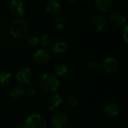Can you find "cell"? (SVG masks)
Here are the masks:
<instances>
[{"instance_id": "cell-1", "label": "cell", "mask_w": 128, "mask_h": 128, "mask_svg": "<svg viewBox=\"0 0 128 128\" xmlns=\"http://www.w3.org/2000/svg\"><path fill=\"white\" fill-rule=\"evenodd\" d=\"M59 80L53 74H46L43 75L39 80L40 89L46 93H55L59 87Z\"/></svg>"}, {"instance_id": "cell-2", "label": "cell", "mask_w": 128, "mask_h": 128, "mask_svg": "<svg viewBox=\"0 0 128 128\" xmlns=\"http://www.w3.org/2000/svg\"><path fill=\"white\" fill-rule=\"evenodd\" d=\"M29 29L28 22L25 19H17L14 20L10 26V34L16 39L23 38L26 36Z\"/></svg>"}, {"instance_id": "cell-3", "label": "cell", "mask_w": 128, "mask_h": 128, "mask_svg": "<svg viewBox=\"0 0 128 128\" xmlns=\"http://www.w3.org/2000/svg\"><path fill=\"white\" fill-rule=\"evenodd\" d=\"M25 128H47L48 124L46 119L39 114L29 116L25 122Z\"/></svg>"}, {"instance_id": "cell-4", "label": "cell", "mask_w": 128, "mask_h": 128, "mask_svg": "<svg viewBox=\"0 0 128 128\" xmlns=\"http://www.w3.org/2000/svg\"><path fill=\"white\" fill-rule=\"evenodd\" d=\"M15 78L20 84L26 86L31 82L32 78V71L28 67H21L16 70L15 74Z\"/></svg>"}, {"instance_id": "cell-5", "label": "cell", "mask_w": 128, "mask_h": 128, "mask_svg": "<svg viewBox=\"0 0 128 128\" xmlns=\"http://www.w3.org/2000/svg\"><path fill=\"white\" fill-rule=\"evenodd\" d=\"M64 100L62 95L58 93L51 94L46 100V107L50 112L58 111L63 105Z\"/></svg>"}, {"instance_id": "cell-6", "label": "cell", "mask_w": 128, "mask_h": 128, "mask_svg": "<svg viewBox=\"0 0 128 128\" xmlns=\"http://www.w3.org/2000/svg\"><path fill=\"white\" fill-rule=\"evenodd\" d=\"M8 10L14 17L21 19L25 14L26 6L24 2L20 0H12L8 4Z\"/></svg>"}, {"instance_id": "cell-7", "label": "cell", "mask_w": 128, "mask_h": 128, "mask_svg": "<svg viewBox=\"0 0 128 128\" xmlns=\"http://www.w3.org/2000/svg\"><path fill=\"white\" fill-rule=\"evenodd\" d=\"M50 59L51 53L45 48L39 49L33 54V61L38 65L46 64L50 61Z\"/></svg>"}, {"instance_id": "cell-8", "label": "cell", "mask_w": 128, "mask_h": 128, "mask_svg": "<svg viewBox=\"0 0 128 128\" xmlns=\"http://www.w3.org/2000/svg\"><path fill=\"white\" fill-rule=\"evenodd\" d=\"M100 68H102V70L106 74H114L118 70V62L116 58L112 57H109L105 58L102 62V63L100 64Z\"/></svg>"}, {"instance_id": "cell-9", "label": "cell", "mask_w": 128, "mask_h": 128, "mask_svg": "<svg viewBox=\"0 0 128 128\" xmlns=\"http://www.w3.org/2000/svg\"><path fill=\"white\" fill-rule=\"evenodd\" d=\"M108 21L116 27H122L126 24L127 18L123 14L118 11H114L110 14Z\"/></svg>"}, {"instance_id": "cell-10", "label": "cell", "mask_w": 128, "mask_h": 128, "mask_svg": "<svg viewBox=\"0 0 128 128\" xmlns=\"http://www.w3.org/2000/svg\"><path fill=\"white\" fill-rule=\"evenodd\" d=\"M68 122V116L64 112H58L52 116L51 125L53 128H64Z\"/></svg>"}, {"instance_id": "cell-11", "label": "cell", "mask_w": 128, "mask_h": 128, "mask_svg": "<svg viewBox=\"0 0 128 128\" xmlns=\"http://www.w3.org/2000/svg\"><path fill=\"white\" fill-rule=\"evenodd\" d=\"M92 26L97 32H102L106 26V19L100 14H97L92 17Z\"/></svg>"}, {"instance_id": "cell-12", "label": "cell", "mask_w": 128, "mask_h": 128, "mask_svg": "<svg viewBox=\"0 0 128 128\" xmlns=\"http://www.w3.org/2000/svg\"><path fill=\"white\" fill-rule=\"evenodd\" d=\"M95 7L101 12H111L114 8V2L112 0H96L94 2Z\"/></svg>"}, {"instance_id": "cell-13", "label": "cell", "mask_w": 128, "mask_h": 128, "mask_svg": "<svg viewBox=\"0 0 128 128\" xmlns=\"http://www.w3.org/2000/svg\"><path fill=\"white\" fill-rule=\"evenodd\" d=\"M104 112L107 116L111 118H115L120 114L121 110L118 104L115 103H108L104 106Z\"/></svg>"}, {"instance_id": "cell-14", "label": "cell", "mask_w": 128, "mask_h": 128, "mask_svg": "<svg viewBox=\"0 0 128 128\" xmlns=\"http://www.w3.org/2000/svg\"><path fill=\"white\" fill-rule=\"evenodd\" d=\"M46 10L50 15L56 16L61 13L62 7L58 2L55 0H50L46 4Z\"/></svg>"}, {"instance_id": "cell-15", "label": "cell", "mask_w": 128, "mask_h": 128, "mask_svg": "<svg viewBox=\"0 0 128 128\" xmlns=\"http://www.w3.org/2000/svg\"><path fill=\"white\" fill-rule=\"evenodd\" d=\"M8 94L12 100H17L21 99L25 95V89L20 86H16L10 90Z\"/></svg>"}, {"instance_id": "cell-16", "label": "cell", "mask_w": 128, "mask_h": 128, "mask_svg": "<svg viewBox=\"0 0 128 128\" xmlns=\"http://www.w3.org/2000/svg\"><path fill=\"white\" fill-rule=\"evenodd\" d=\"M68 50V44L63 40L55 42L52 46V52L54 54H62Z\"/></svg>"}, {"instance_id": "cell-17", "label": "cell", "mask_w": 128, "mask_h": 128, "mask_svg": "<svg viewBox=\"0 0 128 128\" xmlns=\"http://www.w3.org/2000/svg\"><path fill=\"white\" fill-rule=\"evenodd\" d=\"M68 71V68L67 65L63 63L56 64L53 68V72H54L53 74L57 77L64 76L65 74H67Z\"/></svg>"}, {"instance_id": "cell-18", "label": "cell", "mask_w": 128, "mask_h": 128, "mask_svg": "<svg viewBox=\"0 0 128 128\" xmlns=\"http://www.w3.org/2000/svg\"><path fill=\"white\" fill-rule=\"evenodd\" d=\"M13 80V74L9 71H2L0 73V84L8 86Z\"/></svg>"}, {"instance_id": "cell-19", "label": "cell", "mask_w": 128, "mask_h": 128, "mask_svg": "<svg viewBox=\"0 0 128 128\" xmlns=\"http://www.w3.org/2000/svg\"><path fill=\"white\" fill-rule=\"evenodd\" d=\"M67 23L68 20L64 16H60L57 17L55 20V26L59 31L64 30L67 26Z\"/></svg>"}, {"instance_id": "cell-20", "label": "cell", "mask_w": 128, "mask_h": 128, "mask_svg": "<svg viewBox=\"0 0 128 128\" xmlns=\"http://www.w3.org/2000/svg\"><path fill=\"white\" fill-rule=\"evenodd\" d=\"M26 44L30 47H34L38 44L39 38L35 34H28L26 35L25 39Z\"/></svg>"}, {"instance_id": "cell-21", "label": "cell", "mask_w": 128, "mask_h": 128, "mask_svg": "<svg viewBox=\"0 0 128 128\" xmlns=\"http://www.w3.org/2000/svg\"><path fill=\"white\" fill-rule=\"evenodd\" d=\"M86 70L91 73H96L100 69V64L97 62H88L86 65Z\"/></svg>"}, {"instance_id": "cell-22", "label": "cell", "mask_w": 128, "mask_h": 128, "mask_svg": "<svg viewBox=\"0 0 128 128\" xmlns=\"http://www.w3.org/2000/svg\"><path fill=\"white\" fill-rule=\"evenodd\" d=\"M40 42L42 46H44L46 49V47L50 46V44L52 42V38L49 34L44 33V34H41V36L40 38Z\"/></svg>"}, {"instance_id": "cell-23", "label": "cell", "mask_w": 128, "mask_h": 128, "mask_svg": "<svg viewBox=\"0 0 128 128\" xmlns=\"http://www.w3.org/2000/svg\"><path fill=\"white\" fill-rule=\"evenodd\" d=\"M65 103L68 106H70L71 108H74L78 105L79 100H78V99H77V98L76 96L69 95L65 98Z\"/></svg>"}, {"instance_id": "cell-24", "label": "cell", "mask_w": 128, "mask_h": 128, "mask_svg": "<svg viewBox=\"0 0 128 128\" xmlns=\"http://www.w3.org/2000/svg\"><path fill=\"white\" fill-rule=\"evenodd\" d=\"M25 89V92H26L29 95L31 96H34L36 94V92H37V88H36V86L32 84V83H28L26 86V88Z\"/></svg>"}, {"instance_id": "cell-25", "label": "cell", "mask_w": 128, "mask_h": 128, "mask_svg": "<svg viewBox=\"0 0 128 128\" xmlns=\"http://www.w3.org/2000/svg\"><path fill=\"white\" fill-rule=\"evenodd\" d=\"M128 26H125V28H124V31H123V33H122V34H123V38H124V42L126 43V44H128Z\"/></svg>"}, {"instance_id": "cell-26", "label": "cell", "mask_w": 128, "mask_h": 128, "mask_svg": "<svg viewBox=\"0 0 128 128\" xmlns=\"http://www.w3.org/2000/svg\"><path fill=\"white\" fill-rule=\"evenodd\" d=\"M14 128H24V126H22V125H20V124H17L16 126H15Z\"/></svg>"}, {"instance_id": "cell-27", "label": "cell", "mask_w": 128, "mask_h": 128, "mask_svg": "<svg viewBox=\"0 0 128 128\" xmlns=\"http://www.w3.org/2000/svg\"><path fill=\"white\" fill-rule=\"evenodd\" d=\"M75 128V127H70V128Z\"/></svg>"}]
</instances>
